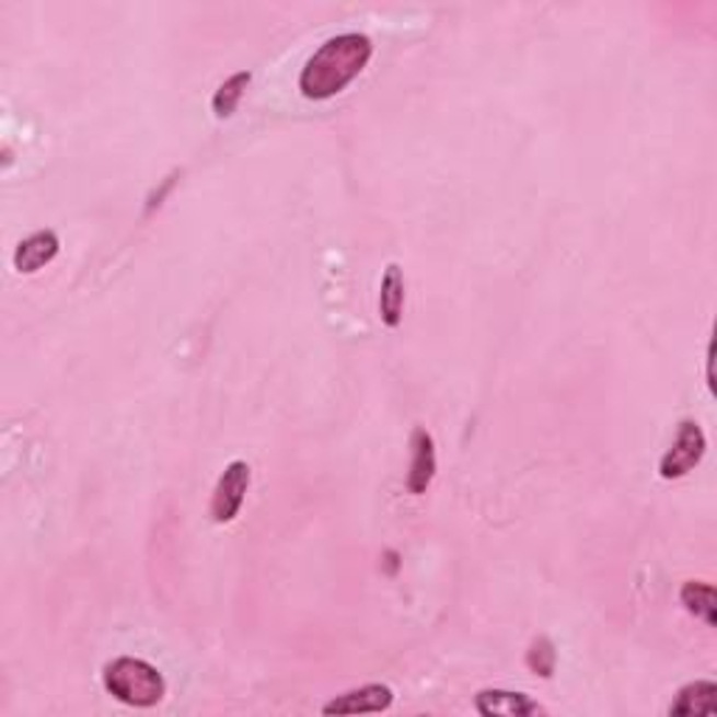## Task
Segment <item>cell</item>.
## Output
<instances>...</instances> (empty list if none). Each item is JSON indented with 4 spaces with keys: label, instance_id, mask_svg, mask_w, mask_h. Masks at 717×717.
Segmentation results:
<instances>
[{
    "label": "cell",
    "instance_id": "obj_1",
    "mask_svg": "<svg viewBox=\"0 0 717 717\" xmlns=\"http://www.w3.org/2000/svg\"><path fill=\"white\" fill-rule=\"evenodd\" d=\"M373 57V43L359 32L325 39L300 70L298 88L309 102H325L343 93Z\"/></svg>",
    "mask_w": 717,
    "mask_h": 717
},
{
    "label": "cell",
    "instance_id": "obj_2",
    "mask_svg": "<svg viewBox=\"0 0 717 717\" xmlns=\"http://www.w3.org/2000/svg\"><path fill=\"white\" fill-rule=\"evenodd\" d=\"M104 690L135 709H152L165 698V679L158 667L135 656H122L104 664Z\"/></svg>",
    "mask_w": 717,
    "mask_h": 717
},
{
    "label": "cell",
    "instance_id": "obj_3",
    "mask_svg": "<svg viewBox=\"0 0 717 717\" xmlns=\"http://www.w3.org/2000/svg\"><path fill=\"white\" fill-rule=\"evenodd\" d=\"M706 454V435L695 420H681L679 432H675L673 446L664 451V458L659 463L661 479H681L690 474L695 465L704 460Z\"/></svg>",
    "mask_w": 717,
    "mask_h": 717
},
{
    "label": "cell",
    "instance_id": "obj_4",
    "mask_svg": "<svg viewBox=\"0 0 717 717\" xmlns=\"http://www.w3.org/2000/svg\"><path fill=\"white\" fill-rule=\"evenodd\" d=\"M250 479H253V471L244 460H233L228 469L219 476L217 488H213V496H210V519L217 524H228L239 516L244 505V496L250 490Z\"/></svg>",
    "mask_w": 717,
    "mask_h": 717
},
{
    "label": "cell",
    "instance_id": "obj_5",
    "mask_svg": "<svg viewBox=\"0 0 717 717\" xmlns=\"http://www.w3.org/2000/svg\"><path fill=\"white\" fill-rule=\"evenodd\" d=\"M393 706V690L388 684H365L331 698L323 706V715H368V712H388Z\"/></svg>",
    "mask_w": 717,
    "mask_h": 717
},
{
    "label": "cell",
    "instance_id": "obj_6",
    "mask_svg": "<svg viewBox=\"0 0 717 717\" xmlns=\"http://www.w3.org/2000/svg\"><path fill=\"white\" fill-rule=\"evenodd\" d=\"M409 449H413V460H409V474H406V488L409 494L420 496L429 490L435 479V471H438V451H435V438L426 429H415L413 440H409Z\"/></svg>",
    "mask_w": 717,
    "mask_h": 717
},
{
    "label": "cell",
    "instance_id": "obj_7",
    "mask_svg": "<svg viewBox=\"0 0 717 717\" xmlns=\"http://www.w3.org/2000/svg\"><path fill=\"white\" fill-rule=\"evenodd\" d=\"M476 712L485 717H530L544 715V706L535 704L524 692L510 690H483L476 692Z\"/></svg>",
    "mask_w": 717,
    "mask_h": 717
},
{
    "label": "cell",
    "instance_id": "obj_8",
    "mask_svg": "<svg viewBox=\"0 0 717 717\" xmlns=\"http://www.w3.org/2000/svg\"><path fill=\"white\" fill-rule=\"evenodd\" d=\"M59 255V235L54 230H37L14 250V269L20 275H34L48 267Z\"/></svg>",
    "mask_w": 717,
    "mask_h": 717
},
{
    "label": "cell",
    "instance_id": "obj_9",
    "mask_svg": "<svg viewBox=\"0 0 717 717\" xmlns=\"http://www.w3.org/2000/svg\"><path fill=\"white\" fill-rule=\"evenodd\" d=\"M717 712V684L715 681H692V684L681 686L675 701L670 704V715L675 717H698V715H715Z\"/></svg>",
    "mask_w": 717,
    "mask_h": 717
},
{
    "label": "cell",
    "instance_id": "obj_10",
    "mask_svg": "<svg viewBox=\"0 0 717 717\" xmlns=\"http://www.w3.org/2000/svg\"><path fill=\"white\" fill-rule=\"evenodd\" d=\"M404 273H401L398 264H390L384 269V278H381V294H379V312L381 323L388 328H398L401 314H404Z\"/></svg>",
    "mask_w": 717,
    "mask_h": 717
},
{
    "label": "cell",
    "instance_id": "obj_11",
    "mask_svg": "<svg viewBox=\"0 0 717 717\" xmlns=\"http://www.w3.org/2000/svg\"><path fill=\"white\" fill-rule=\"evenodd\" d=\"M681 605H684L695 620H701V623H706L709 628H715L717 623L715 586L701 583V580H686V583L681 586Z\"/></svg>",
    "mask_w": 717,
    "mask_h": 717
},
{
    "label": "cell",
    "instance_id": "obj_12",
    "mask_svg": "<svg viewBox=\"0 0 717 717\" xmlns=\"http://www.w3.org/2000/svg\"><path fill=\"white\" fill-rule=\"evenodd\" d=\"M250 82H253V73H250V70H239V73H233L230 79H224L217 93H213V113H217L219 118H230V115L235 113V107H239V102H242V95Z\"/></svg>",
    "mask_w": 717,
    "mask_h": 717
},
{
    "label": "cell",
    "instance_id": "obj_13",
    "mask_svg": "<svg viewBox=\"0 0 717 717\" xmlns=\"http://www.w3.org/2000/svg\"><path fill=\"white\" fill-rule=\"evenodd\" d=\"M555 645L550 641V636H539V639L530 645L528 650V667L533 670L535 675H541V679H550V675L555 673Z\"/></svg>",
    "mask_w": 717,
    "mask_h": 717
},
{
    "label": "cell",
    "instance_id": "obj_14",
    "mask_svg": "<svg viewBox=\"0 0 717 717\" xmlns=\"http://www.w3.org/2000/svg\"><path fill=\"white\" fill-rule=\"evenodd\" d=\"M174 180H177V172H174L172 177H165V183L160 185V188L152 190V197H149V205H147V213H152L154 208H160V205H163L165 194H169V190L174 188Z\"/></svg>",
    "mask_w": 717,
    "mask_h": 717
},
{
    "label": "cell",
    "instance_id": "obj_15",
    "mask_svg": "<svg viewBox=\"0 0 717 717\" xmlns=\"http://www.w3.org/2000/svg\"><path fill=\"white\" fill-rule=\"evenodd\" d=\"M706 384H709V390L715 393V345L709 343V348H706Z\"/></svg>",
    "mask_w": 717,
    "mask_h": 717
}]
</instances>
